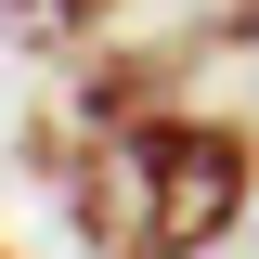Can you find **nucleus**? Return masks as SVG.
Instances as JSON below:
<instances>
[{"instance_id": "7ed1b4c3", "label": "nucleus", "mask_w": 259, "mask_h": 259, "mask_svg": "<svg viewBox=\"0 0 259 259\" xmlns=\"http://www.w3.org/2000/svg\"><path fill=\"white\" fill-rule=\"evenodd\" d=\"M117 0H0V39H26V52H65V39H91Z\"/></svg>"}, {"instance_id": "f257e3e1", "label": "nucleus", "mask_w": 259, "mask_h": 259, "mask_svg": "<svg viewBox=\"0 0 259 259\" xmlns=\"http://www.w3.org/2000/svg\"><path fill=\"white\" fill-rule=\"evenodd\" d=\"M246 182H259V143L233 117H130L78 156L65 221L91 259H207L246 221Z\"/></svg>"}, {"instance_id": "39448f33", "label": "nucleus", "mask_w": 259, "mask_h": 259, "mask_svg": "<svg viewBox=\"0 0 259 259\" xmlns=\"http://www.w3.org/2000/svg\"><path fill=\"white\" fill-rule=\"evenodd\" d=\"M0 259H13V246H0Z\"/></svg>"}, {"instance_id": "f03ea898", "label": "nucleus", "mask_w": 259, "mask_h": 259, "mask_svg": "<svg viewBox=\"0 0 259 259\" xmlns=\"http://www.w3.org/2000/svg\"><path fill=\"white\" fill-rule=\"evenodd\" d=\"M65 117L78 130H130V117H168V52H91L65 78Z\"/></svg>"}, {"instance_id": "20e7f679", "label": "nucleus", "mask_w": 259, "mask_h": 259, "mask_svg": "<svg viewBox=\"0 0 259 259\" xmlns=\"http://www.w3.org/2000/svg\"><path fill=\"white\" fill-rule=\"evenodd\" d=\"M207 39H259V0H207Z\"/></svg>"}]
</instances>
